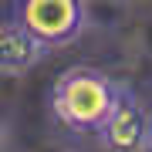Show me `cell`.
Masks as SVG:
<instances>
[{"label":"cell","mask_w":152,"mask_h":152,"mask_svg":"<svg viewBox=\"0 0 152 152\" xmlns=\"http://www.w3.org/2000/svg\"><path fill=\"white\" fill-rule=\"evenodd\" d=\"M118 91L122 85L112 81L105 71L75 64L54 78L48 91V105H51V115L64 129L78 132V135H98L118 102Z\"/></svg>","instance_id":"6da1fadb"},{"label":"cell","mask_w":152,"mask_h":152,"mask_svg":"<svg viewBox=\"0 0 152 152\" xmlns=\"http://www.w3.org/2000/svg\"><path fill=\"white\" fill-rule=\"evenodd\" d=\"M10 14L27 31L37 34L51 51L75 44L88 20L85 0H14Z\"/></svg>","instance_id":"7a4b0ae2"},{"label":"cell","mask_w":152,"mask_h":152,"mask_svg":"<svg viewBox=\"0 0 152 152\" xmlns=\"http://www.w3.org/2000/svg\"><path fill=\"white\" fill-rule=\"evenodd\" d=\"M98 139L105 152H152V112L139 102L132 88L118 91V102Z\"/></svg>","instance_id":"3957f363"},{"label":"cell","mask_w":152,"mask_h":152,"mask_svg":"<svg viewBox=\"0 0 152 152\" xmlns=\"http://www.w3.org/2000/svg\"><path fill=\"white\" fill-rule=\"evenodd\" d=\"M48 54H51V48L34 31H27L14 14L4 17V24H0V71H4L7 78L27 75V71L37 68Z\"/></svg>","instance_id":"277c9868"}]
</instances>
